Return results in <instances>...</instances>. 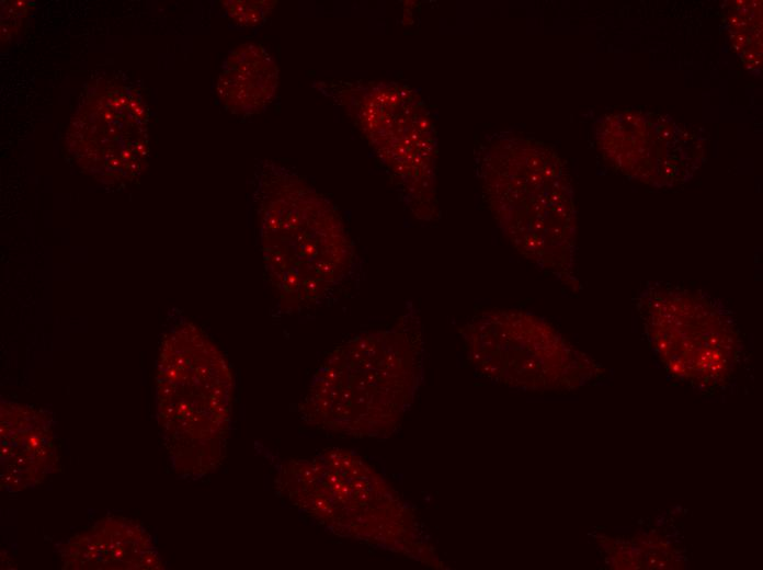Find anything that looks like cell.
<instances>
[{
  "mask_svg": "<svg viewBox=\"0 0 763 570\" xmlns=\"http://www.w3.org/2000/svg\"><path fill=\"white\" fill-rule=\"evenodd\" d=\"M419 319L361 332L323 360L299 404L307 425L355 437L387 436L411 407L422 379Z\"/></svg>",
  "mask_w": 763,
  "mask_h": 570,
  "instance_id": "cell-1",
  "label": "cell"
},
{
  "mask_svg": "<svg viewBox=\"0 0 763 570\" xmlns=\"http://www.w3.org/2000/svg\"><path fill=\"white\" fill-rule=\"evenodd\" d=\"M265 274L278 308L293 315L337 300L357 258L335 207L296 175L267 168L258 187Z\"/></svg>",
  "mask_w": 763,
  "mask_h": 570,
  "instance_id": "cell-2",
  "label": "cell"
},
{
  "mask_svg": "<svg viewBox=\"0 0 763 570\" xmlns=\"http://www.w3.org/2000/svg\"><path fill=\"white\" fill-rule=\"evenodd\" d=\"M478 173L483 200L511 244L543 271L578 287L573 190L559 156L535 140L502 137L485 148Z\"/></svg>",
  "mask_w": 763,
  "mask_h": 570,
  "instance_id": "cell-3",
  "label": "cell"
},
{
  "mask_svg": "<svg viewBox=\"0 0 763 570\" xmlns=\"http://www.w3.org/2000/svg\"><path fill=\"white\" fill-rule=\"evenodd\" d=\"M274 481L282 495L332 534L434 565L411 506L357 454L328 448L286 459Z\"/></svg>",
  "mask_w": 763,
  "mask_h": 570,
  "instance_id": "cell-4",
  "label": "cell"
},
{
  "mask_svg": "<svg viewBox=\"0 0 763 570\" xmlns=\"http://www.w3.org/2000/svg\"><path fill=\"white\" fill-rule=\"evenodd\" d=\"M234 378L217 345L196 324L179 320L164 333L156 373L160 433L173 470L198 479L224 461Z\"/></svg>",
  "mask_w": 763,
  "mask_h": 570,
  "instance_id": "cell-5",
  "label": "cell"
},
{
  "mask_svg": "<svg viewBox=\"0 0 763 570\" xmlns=\"http://www.w3.org/2000/svg\"><path fill=\"white\" fill-rule=\"evenodd\" d=\"M459 332L475 371L512 388L568 390L599 374L588 355L547 321L524 310L482 311Z\"/></svg>",
  "mask_w": 763,
  "mask_h": 570,
  "instance_id": "cell-6",
  "label": "cell"
},
{
  "mask_svg": "<svg viewBox=\"0 0 763 570\" xmlns=\"http://www.w3.org/2000/svg\"><path fill=\"white\" fill-rule=\"evenodd\" d=\"M637 305L653 347L673 375L705 386L727 380L738 338L720 303L699 290L653 283Z\"/></svg>",
  "mask_w": 763,
  "mask_h": 570,
  "instance_id": "cell-7",
  "label": "cell"
},
{
  "mask_svg": "<svg viewBox=\"0 0 763 570\" xmlns=\"http://www.w3.org/2000/svg\"><path fill=\"white\" fill-rule=\"evenodd\" d=\"M356 118L417 217L437 215L435 132L421 98L398 83L354 92Z\"/></svg>",
  "mask_w": 763,
  "mask_h": 570,
  "instance_id": "cell-8",
  "label": "cell"
},
{
  "mask_svg": "<svg viewBox=\"0 0 763 570\" xmlns=\"http://www.w3.org/2000/svg\"><path fill=\"white\" fill-rule=\"evenodd\" d=\"M148 118L136 89L101 80L86 91L69 121L67 153L99 182H132L147 167Z\"/></svg>",
  "mask_w": 763,
  "mask_h": 570,
  "instance_id": "cell-9",
  "label": "cell"
},
{
  "mask_svg": "<svg viewBox=\"0 0 763 570\" xmlns=\"http://www.w3.org/2000/svg\"><path fill=\"white\" fill-rule=\"evenodd\" d=\"M596 142L613 167L654 187L687 182L705 159L696 130L650 111L626 109L603 116L596 126Z\"/></svg>",
  "mask_w": 763,
  "mask_h": 570,
  "instance_id": "cell-10",
  "label": "cell"
},
{
  "mask_svg": "<svg viewBox=\"0 0 763 570\" xmlns=\"http://www.w3.org/2000/svg\"><path fill=\"white\" fill-rule=\"evenodd\" d=\"M0 410L1 487L33 488L59 467L52 415L11 401H1Z\"/></svg>",
  "mask_w": 763,
  "mask_h": 570,
  "instance_id": "cell-11",
  "label": "cell"
},
{
  "mask_svg": "<svg viewBox=\"0 0 763 570\" xmlns=\"http://www.w3.org/2000/svg\"><path fill=\"white\" fill-rule=\"evenodd\" d=\"M66 569H162L151 536L136 521L105 517L60 547Z\"/></svg>",
  "mask_w": 763,
  "mask_h": 570,
  "instance_id": "cell-12",
  "label": "cell"
},
{
  "mask_svg": "<svg viewBox=\"0 0 763 570\" xmlns=\"http://www.w3.org/2000/svg\"><path fill=\"white\" fill-rule=\"evenodd\" d=\"M277 68L272 57L254 44L236 48L226 59L217 81V94L232 112L253 113L272 98Z\"/></svg>",
  "mask_w": 763,
  "mask_h": 570,
  "instance_id": "cell-13",
  "label": "cell"
},
{
  "mask_svg": "<svg viewBox=\"0 0 763 570\" xmlns=\"http://www.w3.org/2000/svg\"><path fill=\"white\" fill-rule=\"evenodd\" d=\"M733 49L751 69L762 64V7L761 1L739 0L726 12Z\"/></svg>",
  "mask_w": 763,
  "mask_h": 570,
  "instance_id": "cell-14",
  "label": "cell"
},
{
  "mask_svg": "<svg viewBox=\"0 0 763 570\" xmlns=\"http://www.w3.org/2000/svg\"><path fill=\"white\" fill-rule=\"evenodd\" d=\"M35 8L33 1L5 0L1 2V48L5 49L22 33Z\"/></svg>",
  "mask_w": 763,
  "mask_h": 570,
  "instance_id": "cell-15",
  "label": "cell"
},
{
  "mask_svg": "<svg viewBox=\"0 0 763 570\" xmlns=\"http://www.w3.org/2000/svg\"><path fill=\"white\" fill-rule=\"evenodd\" d=\"M271 3L270 1H223L228 15L242 25L260 23L274 5Z\"/></svg>",
  "mask_w": 763,
  "mask_h": 570,
  "instance_id": "cell-16",
  "label": "cell"
}]
</instances>
